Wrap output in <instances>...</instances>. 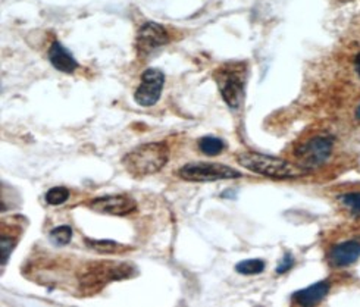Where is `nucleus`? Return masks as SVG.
I'll use <instances>...</instances> for the list:
<instances>
[{
  "mask_svg": "<svg viewBox=\"0 0 360 307\" xmlns=\"http://www.w3.org/2000/svg\"><path fill=\"white\" fill-rule=\"evenodd\" d=\"M72 238V230L68 225H62L51 233V240L56 246H67Z\"/></svg>",
  "mask_w": 360,
  "mask_h": 307,
  "instance_id": "obj_18",
  "label": "nucleus"
},
{
  "mask_svg": "<svg viewBox=\"0 0 360 307\" xmlns=\"http://www.w3.org/2000/svg\"><path fill=\"white\" fill-rule=\"evenodd\" d=\"M265 262L262 259H249V261H243L236 266V270L243 275H257L264 272Z\"/></svg>",
  "mask_w": 360,
  "mask_h": 307,
  "instance_id": "obj_16",
  "label": "nucleus"
},
{
  "mask_svg": "<svg viewBox=\"0 0 360 307\" xmlns=\"http://www.w3.org/2000/svg\"><path fill=\"white\" fill-rule=\"evenodd\" d=\"M165 84V75L160 70L149 68L141 74V83L134 94V99L140 106L150 107L158 103Z\"/></svg>",
  "mask_w": 360,
  "mask_h": 307,
  "instance_id": "obj_6",
  "label": "nucleus"
},
{
  "mask_svg": "<svg viewBox=\"0 0 360 307\" xmlns=\"http://www.w3.org/2000/svg\"><path fill=\"white\" fill-rule=\"evenodd\" d=\"M89 207L97 214L125 216L137 210V203L124 194H115V196H103L90 202Z\"/></svg>",
  "mask_w": 360,
  "mask_h": 307,
  "instance_id": "obj_9",
  "label": "nucleus"
},
{
  "mask_svg": "<svg viewBox=\"0 0 360 307\" xmlns=\"http://www.w3.org/2000/svg\"><path fill=\"white\" fill-rule=\"evenodd\" d=\"M354 68H356V72L360 75V53L354 59Z\"/></svg>",
  "mask_w": 360,
  "mask_h": 307,
  "instance_id": "obj_21",
  "label": "nucleus"
},
{
  "mask_svg": "<svg viewBox=\"0 0 360 307\" xmlns=\"http://www.w3.org/2000/svg\"><path fill=\"white\" fill-rule=\"evenodd\" d=\"M334 149V137L328 134L314 136L312 138L306 140L296 149L297 164L307 171H312L323 165L333 155Z\"/></svg>",
  "mask_w": 360,
  "mask_h": 307,
  "instance_id": "obj_4",
  "label": "nucleus"
},
{
  "mask_svg": "<svg viewBox=\"0 0 360 307\" xmlns=\"http://www.w3.org/2000/svg\"><path fill=\"white\" fill-rule=\"evenodd\" d=\"M49 60L58 71L65 74H71L78 68V62L59 41L52 43L49 48Z\"/></svg>",
  "mask_w": 360,
  "mask_h": 307,
  "instance_id": "obj_12",
  "label": "nucleus"
},
{
  "mask_svg": "<svg viewBox=\"0 0 360 307\" xmlns=\"http://www.w3.org/2000/svg\"><path fill=\"white\" fill-rule=\"evenodd\" d=\"M244 75L243 63H228L217 72L218 87L224 102L231 109H240L244 99Z\"/></svg>",
  "mask_w": 360,
  "mask_h": 307,
  "instance_id": "obj_3",
  "label": "nucleus"
},
{
  "mask_svg": "<svg viewBox=\"0 0 360 307\" xmlns=\"http://www.w3.org/2000/svg\"><path fill=\"white\" fill-rule=\"evenodd\" d=\"M70 197V191L65 187H53L46 192V202L52 206L63 204Z\"/></svg>",
  "mask_w": 360,
  "mask_h": 307,
  "instance_id": "obj_17",
  "label": "nucleus"
},
{
  "mask_svg": "<svg viewBox=\"0 0 360 307\" xmlns=\"http://www.w3.org/2000/svg\"><path fill=\"white\" fill-rule=\"evenodd\" d=\"M84 242H86L89 249H91L97 253H102V254H120V253H124L128 249L124 244H120V242L112 241V240H89V238H84Z\"/></svg>",
  "mask_w": 360,
  "mask_h": 307,
  "instance_id": "obj_13",
  "label": "nucleus"
},
{
  "mask_svg": "<svg viewBox=\"0 0 360 307\" xmlns=\"http://www.w3.org/2000/svg\"><path fill=\"white\" fill-rule=\"evenodd\" d=\"M356 118L360 121V105H359V107H357V110H356Z\"/></svg>",
  "mask_w": 360,
  "mask_h": 307,
  "instance_id": "obj_22",
  "label": "nucleus"
},
{
  "mask_svg": "<svg viewBox=\"0 0 360 307\" xmlns=\"http://www.w3.org/2000/svg\"><path fill=\"white\" fill-rule=\"evenodd\" d=\"M330 288H331V282L328 280L319 281L302 291H297V293H294L292 301L299 306L318 304L322 299H325L326 294L330 293Z\"/></svg>",
  "mask_w": 360,
  "mask_h": 307,
  "instance_id": "obj_11",
  "label": "nucleus"
},
{
  "mask_svg": "<svg viewBox=\"0 0 360 307\" xmlns=\"http://www.w3.org/2000/svg\"><path fill=\"white\" fill-rule=\"evenodd\" d=\"M169 159V148L165 143H144L131 150L122 159V164L129 175L144 178L159 172Z\"/></svg>",
  "mask_w": 360,
  "mask_h": 307,
  "instance_id": "obj_2",
  "label": "nucleus"
},
{
  "mask_svg": "<svg viewBox=\"0 0 360 307\" xmlns=\"http://www.w3.org/2000/svg\"><path fill=\"white\" fill-rule=\"evenodd\" d=\"M359 257H360V241H356V240L341 242V244H337L330 252V262L337 268L349 266L354 263Z\"/></svg>",
  "mask_w": 360,
  "mask_h": 307,
  "instance_id": "obj_10",
  "label": "nucleus"
},
{
  "mask_svg": "<svg viewBox=\"0 0 360 307\" xmlns=\"http://www.w3.org/2000/svg\"><path fill=\"white\" fill-rule=\"evenodd\" d=\"M292 265H294V257L290 253H285L281 263L276 266V273H285V272H288L292 268Z\"/></svg>",
  "mask_w": 360,
  "mask_h": 307,
  "instance_id": "obj_20",
  "label": "nucleus"
},
{
  "mask_svg": "<svg viewBox=\"0 0 360 307\" xmlns=\"http://www.w3.org/2000/svg\"><path fill=\"white\" fill-rule=\"evenodd\" d=\"M198 145H199V150L202 153H205L207 156H217L224 150L225 143L217 137H203L199 140Z\"/></svg>",
  "mask_w": 360,
  "mask_h": 307,
  "instance_id": "obj_15",
  "label": "nucleus"
},
{
  "mask_svg": "<svg viewBox=\"0 0 360 307\" xmlns=\"http://www.w3.org/2000/svg\"><path fill=\"white\" fill-rule=\"evenodd\" d=\"M20 233L9 230L8 234L5 230H2V237H0V252H2V269L5 268L11 253L13 252L15 246L18 244Z\"/></svg>",
  "mask_w": 360,
  "mask_h": 307,
  "instance_id": "obj_14",
  "label": "nucleus"
},
{
  "mask_svg": "<svg viewBox=\"0 0 360 307\" xmlns=\"http://www.w3.org/2000/svg\"><path fill=\"white\" fill-rule=\"evenodd\" d=\"M171 41L168 30L156 22H146L137 32V52L140 56L150 55Z\"/></svg>",
  "mask_w": 360,
  "mask_h": 307,
  "instance_id": "obj_7",
  "label": "nucleus"
},
{
  "mask_svg": "<svg viewBox=\"0 0 360 307\" xmlns=\"http://www.w3.org/2000/svg\"><path fill=\"white\" fill-rule=\"evenodd\" d=\"M178 175L186 181L193 183H212L219 180H234L240 178L241 174L230 166L221 164H206V162H198V164L184 165L178 171Z\"/></svg>",
  "mask_w": 360,
  "mask_h": 307,
  "instance_id": "obj_5",
  "label": "nucleus"
},
{
  "mask_svg": "<svg viewBox=\"0 0 360 307\" xmlns=\"http://www.w3.org/2000/svg\"><path fill=\"white\" fill-rule=\"evenodd\" d=\"M238 164L255 174L264 175L274 180H288V178H300L307 175L310 171L300 166L299 164H291L281 157L271 155H262L255 152H243L237 155Z\"/></svg>",
  "mask_w": 360,
  "mask_h": 307,
  "instance_id": "obj_1",
  "label": "nucleus"
},
{
  "mask_svg": "<svg viewBox=\"0 0 360 307\" xmlns=\"http://www.w3.org/2000/svg\"><path fill=\"white\" fill-rule=\"evenodd\" d=\"M340 202L345 204L354 216H360V192H346L340 196Z\"/></svg>",
  "mask_w": 360,
  "mask_h": 307,
  "instance_id": "obj_19",
  "label": "nucleus"
},
{
  "mask_svg": "<svg viewBox=\"0 0 360 307\" xmlns=\"http://www.w3.org/2000/svg\"><path fill=\"white\" fill-rule=\"evenodd\" d=\"M128 272H133L127 265H110V263H94L81 275V284L84 287L99 285L108 281L122 280L128 277Z\"/></svg>",
  "mask_w": 360,
  "mask_h": 307,
  "instance_id": "obj_8",
  "label": "nucleus"
}]
</instances>
